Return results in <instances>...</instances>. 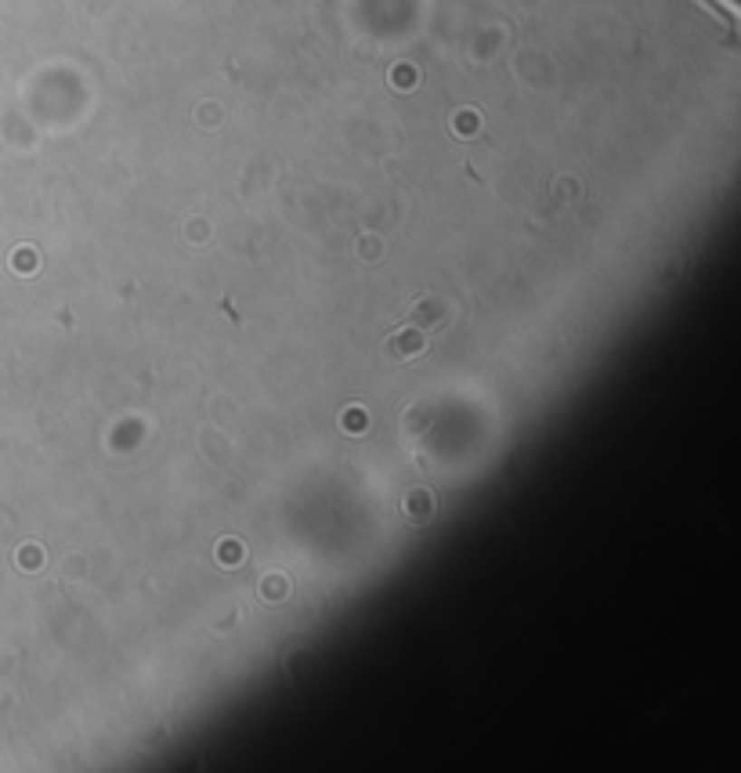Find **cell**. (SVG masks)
Wrapping results in <instances>:
<instances>
[{
    "label": "cell",
    "instance_id": "7a4b0ae2",
    "mask_svg": "<svg viewBox=\"0 0 741 773\" xmlns=\"http://www.w3.org/2000/svg\"><path fill=\"white\" fill-rule=\"evenodd\" d=\"M445 315V308L438 304V301H423V304H416L412 308V315L405 319L409 326H416V329H423V326H438V319Z\"/></svg>",
    "mask_w": 741,
    "mask_h": 773
},
{
    "label": "cell",
    "instance_id": "6da1fadb",
    "mask_svg": "<svg viewBox=\"0 0 741 773\" xmlns=\"http://www.w3.org/2000/svg\"><path fill=\"white\" fill-rule=\"evenodd\" d=\"M423 348H427V337H423V329H416V326H401V333L387 344V355L394 358V362H409V358H416V355H423Z\"/></svg>",
    "mask_w": 741,
    "mask_h": 773
}]
</instances>
